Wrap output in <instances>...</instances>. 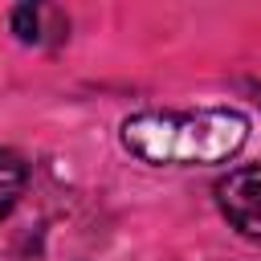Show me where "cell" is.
<instances>
[{
  "label": "cell",
  "mask_w": 261,
  "mask_h": 261,
  "mask_svg": "<svg viewBox=\"0 0 261 261\" xmlns=\"http://www.w3.org/2000/svg\"><path fill=\"white\" fill-rule=\"evenodd\" d=\"M122 147L151 167H208L228 163L245 139L249 118L228 106L208 110H143L118 130Z\"/></svg>",
  "instance_id": "cell-1"
},
{
  "label": "cell",
  "mask_w": 261,
  "mask_h": 261,
  "mask_svg": "<svg viewBox=\"0 0 261 261\" xmlns=\"http://www.w3.org/2000/svg\"><path fill=\"white\" fill-rule=\"evenodd\" d=\"M220 216L249 241H261V163H241L216 179Z\"/></svg>",
  "instance_id": "cell-2"
},
{
  "label": "cell",
  "mask_w": 261,
  "mask_h": 261,
  "mask_svg": "<svg viewBox=\"0 0 261 261\" xmlns=\"http://www.w3.org/2000/svg\"><path fill=\"white\" fill-rule=\"evenodd\" d=\"M24 184H29V163H24L16 151L0 147V220L16 208V200H20Z\"/></svg>",
  "instance_id": "cell-3"
},
{
  "label": "cell",
  "mask_w": 261,
  "mask_h": 261,
  "mask_svg": "<svg viewBox=\"0 0 261 261\" xmlns=\"http://www.w3.org/2000/svg\"><path fill=\"white\" fill-rule=\"evenodd\" d=\"M41 8H45V0H16V8H12V33L24 45L41 41Z\"/></svg>",
  "instance_id": "cell-4"
}]
</instances>
